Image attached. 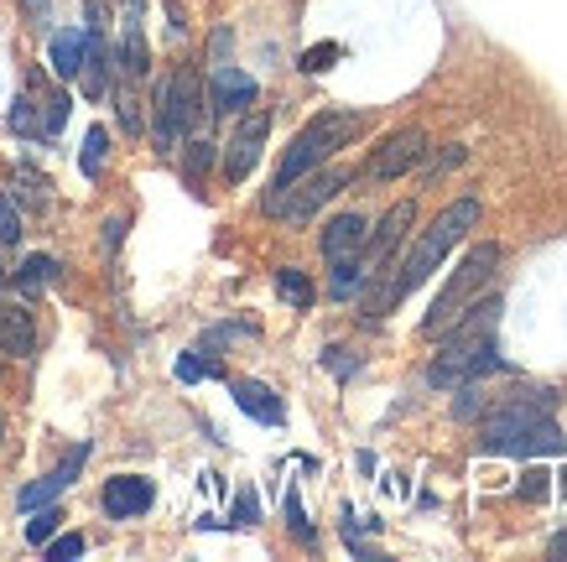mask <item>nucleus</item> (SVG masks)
<instances>
[{"label":"nucleus","instance_id":"1","mask_svg":"<svg viewBox=\"0 0 567 562\" xmlns=\"http://www.w3.org/2000/svg\"><path fill=\"white\" fill-rule=\"evenodd\" d=\"M480 224V198H458V204H447L437 219L422 229V239L412 245V256L401 260L395 272H380V287L364 297V307H370V318H385L391 307H401L406 297H412L422 282H427L437 266L447 260V251L458 245V239L468 235Z\"/></svg>","mask_w":567,"mask_h":562},{"label":"nucleus","instance_id":"2","mask_svg":"<svg viewBox=\"0 0 567 562\" xmlns=\"http://www.w3.org/2000/svg\"><path fill=\"white\" fill-rule=\"evenodd\" d=\"M499 303L484 297L458 318L453 328H443V349L427 365V386L437 391H453V386H474L480 375L499 370Z\"/></svg>","mask_w":567,"mask_h":562},{"label":"nucleus","instance_id":"3","mask_svg":"<svg viewBox=\"0 0 567 562\" xmlns=\"http://www.w3.org/2000/svg\"><path fill=\"white\" fill-rule=\"evenodd\" d=\"M551 407H557L551 391H511L484 422V453H499V459L563 453L567 438L557 417H551Z\"/></svg>","mask_w":567,"mask_h":562},{"label":"nucleus","instance_id":"4","mask_svg":"<svg viewBox=\"0 0 567 562\" xmlns=\"http://www.w3.org/2000/svg\"><path fill=\"white\" fill-rule=\"evenodd\" d=\"M360 131H364V115H354V110H323V115H312L308 125L292 136L287 156H281V167H276V177H271V193H266V208H271L276 198H281V193L302 177V172L323 167L333 152H344Z\"/></svg>","mask_w":567,"mask_h":562},{"label":"nucleus","instance_id":"5","mask_svg":"<svg viewBox=\"0 0 567 562\" xmlns=\"http://www.w3.org/2000/svg\"><path fill=\"white\" fill-rule=\"evenodd\" d=\"M495 276H499V245L495 239H480L474 251H468L453 272H447V282H443V292L432 297V307H427V318H422V334H443V328H453L458 318H464L468 307L480 303L484 292L495 287Z\"/></svg>","mask_w":567,"mask_h":562},{"label":"nucleus","instance_id":"6","mask_svg":"<svg viewBox=\"0 0 567 562\" xmlns=\"http://www.w3.org/2000/svg\"><path fill=\"white\" fill-rule=\"evenodd\" d=\"M204 115V89H198V73L183 69L173 79H162L156 84V120H152V141L156 152H173L183 131H193Z\"/></svg>","mask_w":567,"mask_h":562},{"label":"nucleus","instance_id":"7","mask_svg":"<svg viewBox=\"0 0 567 562\" xmlns=\"http://www.w3.org/2000/svg\"><path fill=\"white\" fill-rule=\"evenodd\" d=\"M349 183H354V172L349 167H312V172H302V177H297L266 214H276V219H287V224H302V219H312L328 198H339Z\"/></svg>","mask_w":567,"mask_h":562},{"label":"nucleus","instance_id":"8","mask_svg":"<svg viewBox=\"0 0 567 562\" xmlns=\"http://www.w3.org/2000/svg\"><path fill=\"white\" fill-rule=\"evenodd\" d=\"M412 224H416V204H412V198H401V204L385 208V219L375 224V235H364V245H360V272H364V282H375L380 272H391V260H395V251L406 245Z\"/></svg>","mask_w":567,"mask_h":562},{"label":"nucleus","instance_id":"9","mask_svg":"<svg viewBox=\"0 0 567 562\" xmlns=\"http://www.w3.org/2000/svg\"><path fill=\"white\" fill-rule=\"evenodd\" d=\"M422 156H427V131H422V125H401V131H391V136L370 152L364 183H395V177H406Z\"/></svg>","mask_w":567,"mask_h":562},{"label":"nucleus","instance_id":"10","mask_svg":"<svg viewBox=\"0 0 567 562\" xmlns=\"http://www.w3.org/2000/svg\"><path fill=\"white\" fill-rule=\"evenodd\" d=\"M266 136H271V110H256V115L235 131V141H229V156H224V177H229V183H245V177H250Z\"/></svg>","mask_w":567,"mask_h":562},{"label":"nucleus","instance_id":"11","mask_svg":"<svg viewBox=\"0 0 567 562\" xmlns=\"http://www.w3.org/2000/svg\"><path fill=\"white\" fill-rule=\"evenodd\" d=\"M152 479H141V474H115V479H104V494H100V505L110 521H131V515H146L152 511Z\"/></svg>","mask_w":567,"mask_h":562},{"label":"nucleus","instance_id":"12","mask_svg":"<svg viewBox=\"0 0 567 562\" xmlns=\"http://www.w3.org/2000/svg\"><path fill=\"white\" fill-rule=\"evenodd\" d=\"M208 100H214L219 115H240V110H250L260 100V84L245 69H235V63H219L214 79H208Z\"/></svg>","mask_w":567,"mask_h":562},{"label":"nucleus","instance_id":"13","mask_svg":"<svg viewBox=\"0 0 567 562\" xmlns=\"http://www.w3.org/2000/svg\"><path fill=\"white\" fill-rule=\"evenodd\" d=\"M84 459H89V443H79L69 453V459L58 463V469H52V474H42L37 479V484H27V490H21V511H37V505H52V500H58V494L69 490L73 479H79V469H84Z\"/></svg>","mask_w":567,"mask_h":562},{"label":"nucleus","instance_id":"14","mask_svg":"<svg viewBox=\"0 0 567 562\" xmlns=\"http://www.w3.org/2000/svg\"><path fill=\"white\" fill-rule=\"evenodd\" d=\"M364 235H370L364 214H339V219H328V229H323V256H328V266H333V260H354V256H360Z\"/></svg>","mask_w":567,"mask_h":562},{"label":"nucleus","instance_id":"15","mask_svg":"<svg viewBox=\"0 0 567 562\" xmlns=\"http://www.w3.org/2000/svg\"><path fill=\"white\" fill-rule=\"evenodd\" d=\"M229 391H235V407H240L245 417H256V422H266V427L287 422V407H281V396H276L271 386H260V380H235Z\"/></svg>","mask_w":567,"mask_h":562},{"label":"nucleus","instance_id":"16","mask_svg":"<svg viewBox=\"0 0 567 562\" xmlns=\"http://www.w3.org/2000/svg\"><path fill=\"white\" fill-rule=\"evenodd\" d=\"M0 349L6 355H37V328H32V313L21 303H0Z\"/></svg>","mask_w":567,"mask_h":562},{"label":"nucleus","instance_id":"17","mask_svg":"<svg viewBox=\"0 0 567 562\" xmlns=\"http://www.w3.org/2000/svg\"><path fill=\"white\" fill-rule=\"evenodd\" d=\"M79 69H84V32H58L52 37V73L79 79Z\"/></svg>","mask_w":567,"mask_h":562},{"label":"nucleus","instance_id":"18","mask_svg":"<svg viewBox=\"0 0 567 562\" xmlns=\"http://www.w3.org/2000/svg\"><path fill=\"white\" fill-rule=\"evenodd\" d=\"M104 156H110V131H104V125H89V136H84V156H79V167H84V177H100V172H104Z\"/></svg>","mask_w":567,"mask_h":562},{"label":"nucleus","instance_id":"19","mask_svg":"<svg viewBox=\"0 0 567 562\" xmlns=\"http://www.w3.org/2000/svg\"><path fill=\"white\" fill-rule=\"evenodd\" d=\"M52 276H58V260L52 256H27L21 260V272H17V287L21 292H42Z\"/></svg>","mask_w":567,"mask_h":562},{"label":"nucleus","instance_id":"20","mask_svg":"<svg viewBox=\"0 0 567 562\" xmlns=\"http://www.w3.org/2000/svg\"><path fill=\"white\" fill-rule=\"evenodd\" d=\"M276 292L292 307H312V282L297 272V266H281V272H276Z\"/></svg>","mask_w":567,"mask_h":562},{"label":"nucleus","instance_id":"21","mask_svg":"<svg viewBox=\"0 0 567 562\" xmlns=\"http://www.w3.org/2000/svg\"><path fill=\"white\" fill-rule=\"evenodd\" d=\"M464 162H468V146L453 141V146H443V152H432V162L422 167V183H432V177H443V172H453V167H464Z\"/></svg>","mask_w":567,"mask_h":562},{"label":"nucleus","instance_id":"22","mask_svg":"<svg viewBox=\"0 0 567 562\" xmlns=\"http://www.w3.org/2000/svg\"><path fill=\"white\" fill-rule=\"evenodd\" d=\"M58 521H63V511H58V505H48V511L37 505V515L27 521V542H32V546L52 542V531H58Z\"/></svg>","mask_w":567,"mask_h":562},{"label":"nucleus","instance_id":"23","mask_svg":"<svg viewBox=\"0 0 567 562\" xmlns=\"http://www.w3.org/2000/svg\"><path fill=\"white\" fill-rule=\"evenodd\" d=\"M63 120H69V94H48V104H42V136H58L63 131Z\"/></svg>","mask_w":567,"mask_h":562},{"label":"nucleus","instance_id":"24","mask_svg":"<svg viewBox=\"0 0 567 562\" xmlns=\"http://www.w3.org/2000/svg\"><path fill=\"white\" fill-rule=\"evenodd\" d=\"M214 167V141H188V156H183V172H188L193 183Z\"/></svg>","mask_w":567,"mask_h":562},{"label":"nucleus","instance_id":"25","mask_svg":"<svg viewBox=\"0 0 567 562\" xmlns=\"http://www.w3.org/2000/svg\"><path fill=\"white\" fill-rule=\"evenodd\" d=\"M125 73H146V37H141L136 21H131V32H125Z\"/></svg>","mask_w":567,"mask_h":562},{"label":"nucleus","instance_id":"26","mask_svg":"<svg viewBox=\"0 0 567 562\" xmlns=\"http://www.w3.org/2000/svg\"><path fill=\"white\" fill-rule=\"evenodd\" d=\"M339 52H344V48H339V42H323V48H308V52H302V69H308V73H323V69H333V58H339Z\"/></svg>","mask_w":567,"mask_h":562},{"label":"nucleus","instance_id":"27","mask_svg":"<svg viewBox=\"0 0 567 562\" xmlns=\"http://www.w3.org/2000/svg\"><path fill=\"white\" fill-rule=\"evenodd\" d=\"M21 239V214L11 198H0V245H17Z\"/></svg>","mask_w":567,"mask_h":562},{"label":"nucleus","instance_id":"28","mask_svg":"<svg viewBox=\"0 0 567 562\" xmlns=\"http://www.w3.org/2000/svg\"><path fill=\"white\" fill-rule=\"evenodd\" d=\"M48 546V558L52 562H63V558H84V537L79 531H69V537H58V542H42Z\"/></svg>","mask_w":567,"mask_h":562},{"label":"nucleus","instance_id":"29","mask_svg":"<svg viewBox=\"0 0 567 562\" xmlns=\"http://www.w3.org/2000/svg\"><path fill=\"white\" fill-rule=\"evenodd\" d=\"M547 469H526V474H520V494H526V500H547L551 494V484H547Z\"/></svg>","mask_w":567,"mask_h":562},{"label":"nucleus","instance_id":"30","mask_svg":"<svg viewBox=\"0 0 567 562\" xmlns=\"http://www.w3.org/2000/svg\"><path fill=\"white\" fill-rule=\"evenodd\" d=\"M204 375H219V365H204L198 355H183V359H177V380H204Z\"/></svg>","mask_w":567,"mask_h":562},{"label":"nucleus","instance_id":"31","mask_svg":"<svg viewBox=\"0 0 567 562\" xmlns=\"http://www.w3.org/2000/svg\"><path fill=\"white\" fill-rule=\"evenodd\" d=\"M256 521H260V500L245 490L240 500H235V527H256Z\"/></svg>","mask_w":567,"mask_h":562},{"label":"nucleus","instance_id":"32","mask_svg":"<svg viewBox=\"0 0 567 562\" xmlns=\"http://www.w3.org/2000/svg\"><path fill=\"white\" fill-rule=\"evenodd\" d=\"M287 521H292V531H297V537H302V542H312L308 515H302V500H297V494H287Z\"/></svg>","mask_w":567,"mask_h":562},{"label":"nucleus","instance_id":"33","mask_svg":"<svg viewBox=\"0 0 567 562\" xmlns=\"http://www.w3.org/2000/svg\"><path fill=\"white\" fill-rule=\"evenodd\" d=\"M121 125L131 131V136L141 131V110H136V100H131V94H121Z\"/></svg>","mask_w":567,"mask_h":562},{"label":"nucleus","instance_id":"34","mask_svg":"<svg viewBox=\"0 0 567 562\" xmlns=\"http://www.w3.org/2000/svg\"><path fill=\"white\" fill-rule=\"evenodd\" d=\"M27 17H32V27H42L48 21V0H27Z\"/></svg>","mask_w":567,"mask_h":562},{"label":"nucleus","instance_id":"35","mask_svg":"<svg viewBox=\"0 0 567 562\" xmlns=\"http://www.w3.org/2000/svg\"><path fill=\"white\" fill-rule=\"evenodd\" d=\"M551 558H567V531H557V537H551Z\"/></svg>","mask_w":567,"mask_h":562},{"label":"nucleus","instance_id":"36","mask_svg":"<svg viewBox=\"0 0 567 562\" xmlns=\"http://www.w3.org/2000/svg\"><path fill=\"white\" fill-rule=\"evenodd\" d=\"M557 490H563V500H567V469H563V479H557Z\"/></svg>","mask_w":567,"mask_h":562},{"label":"nucleus","instance_id":"37","mask_svg":"<svg viewBox=\"0 0 567 562\" xmlns=\"http://www.w3.org/2000/svg\"><path fill=\"white\" fill-rule=\"evenodd\" d=\"M125 6H131V11H136V6H141V0H125Z\"/></svg>","mask_w":567,"mask_h":562},{"label":"nucleus","instance_id":"38","mask_svg":"<svg viewBox=\"0 0 567 562\" xmlns=\"http://www.w3.org/2000/svg\"><path fill=\"white\" fill-rule=\"evenodd\" d=\"M0 438H6V422H0Z\"/></svg>","mask_w":567,"mask_h":562}]
</instances>
